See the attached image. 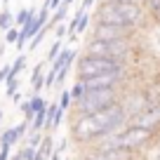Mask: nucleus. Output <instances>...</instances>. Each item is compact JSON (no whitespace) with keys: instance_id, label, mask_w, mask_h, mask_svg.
<instances>
[{"instance_id":"17","label":"nucleus","mask_w":160,"mask_h":160,"mask_svg":"<svg viewBox=\"0 0 160 160\" xmlns=\"http://www.w3.org/2000/svg\"><path fill=\"white\" fill-rule=\"evenodd\" d=\"M144 7H146L148 19H153V21H158V24H160V0H146Z\"/></svg>"},{"instance_id":"24","label":"nucleus","mask_w":160,"mask_h":160,"mask_svg":"<svg viewBox=\"0 0 160 160\" xmlns=\"http://www.w3.org/2000/svg\"><path fill=\"white\" fill-rule=\"evenodd\" d=\"M26 68V54H19L14 59V64H12V71H10V75L12 78H19V73Z\"/></svg>"},{"instance_id":"1","label":"nucleus","mask_w":160,"mask_h":160,"mask_svg":"<svg viewBox=\"0 0 160 160\" xmlns=\"http://www.w3.org/2000/svg\"><path fill=\"white\" fill-rule=\"evenodd\" d=\"M130 125L125 108L118 104L108 106V108L99 111L94 115H75L71 118V141L78 148H90V146L99 144L101 139L120 132L122 127Z\"/></svg>"},{"instance_id":"31","label":"nucleus","mask_w":160,"mask_h":160,"mask_svg":"<svg viewBox=\"0 0 160 160\" xmlns=\"http://www.w3.org/2000/svg\"><path fill=\"white\" fill-rule=\"evenodd\" d=\"M66 35H68V26H66V24H59V26L54 28V40H64Z\"/></svg>"},{"instance_id":"30","label":"nucleus","mask_w":160,"mask_h":160,"mask_svg":"<svg viewBox=\"0 0 160 160\" xmlns=\"http://www.w3.org/2000/svg\"><path fill=\"white\" fill-rule=\"evenodd\" d=\"M57 85V73L52 68H47L45 71V87H54Z\"/></svg>"},{"instance_id":"5","label":"nucleus","mask_w":160,"mask_h":160,"mask_svg":"<svg viewBox=\"0 0 160 160\" xmlns=\"http://www.w3.org/2000/svg\"><path fill=\"white\" fill-rule=\"evenodd\" d=\"M137 40H87L82 54L87 57H106V59H120L130 64L134 54Z\"/></svg>"},{"instance_id":"22","label":"nucleus","mask_w":160,"mask_h":160,"mask_svg":"<svg viewBox=\"0 0 160 160\" xmlns=\"http://www.w3.org/2000/svg\"><path fill=\"white\" fill-rule=\"evenodd\" d=\"M59 108H61V111H66V113H68V111L73 108V99H71V90H61V94H59Z\"/></svg>"},{"instance_id":"8","label":"nucleus","mask_w":160,"mask_h":160,"mask_svg":"<svg viewBox=\"0 0 160 160\" xmlns=\"http://www.w3.org/2000/svg\"><path fill=\"white\" fill-rule=\"evenodd\" d=\"M78 160H139V155L125 148H99V146H90V148H80Z\"/></svg>"},{"instance_id":"26","label":"nucleus","mask_w":160,"mask_h":160,"mask_svg":"<svg viewBox=\"0 0 160 160\" xmlns=\"http://www.w3.org/2000/svg\"><path fill=\"white\" fill-rule=\"evenodd\" d=\"M61 50H64V47H61V40H54V42H52V47H50V52H47V61L52 64V61L61 54Z\"/></svg>"},{"instance_id":"2","label":"nucleus","mask_w":160,"mask_h":160,"mask_svg":"<svg viewBox=\"0 0 160 160\" xmlns=\"http://www.w3.org/2000/svg\"><path fill=\"white\" fill-rule=\"evenodd\" d=\"M92 19L101 24H115V26H127L134 31H144L148 26V14L144 5L137 2H104L99 0L92 12Z\"/></svg>"},{"instance_id":"40","label":"nucleus","mask_w":160,"mask_h":160,"mask_svg":"<svg viewBox=\"0 0 160 160\" xmlns=\"http://www.w3.org/2000/svg\"><path fill=\"white\" fill-rule=\"evenodd\" d=\"M0 2H2V5H7V2H10V0H0Z\"/></svg>"},{"instance_id":"37","label":"nucleus","mask_w":160,"mask_h":160,"mask_svg":"<svg viewBox=\"0 0 160 160\" xmlns=\"http://www.w3.org/2000/svg\"><path fill=\"white\" fill-rule=\"evenodd\" d=\"M10 160H21V155H19V153H14V155H12Z\"/></svg>"},{"instance_id":"23","label":"nucleus","mask_w":160,"mask_h":160,"mask_svg":"<svg viewBox=\"0 0 160 160\" xmlns=\"http://www.w3.org/2000/svg\"><path fill=\"white\" fill-rule=\"evenodd\" d=\"M17 92H19V78H12V75H10V78L5 80V94H7V99H12Z\"/></svg>"},{"instance_id":"36","label":"nucleus","mask_w":160,"mask_h":160,"mask_svg":"<svg viewBox=\"0 0 160 160\" xmlns=\"http://www.w3.org/2000/svg\"><path fill=\"white\" fill-rule=\"evenodd\" d=\"M2 47H5V40H0V59H2Z\"/></svg>"},{"instance_id":"39","label":"nucleus","mask_w":160,"mask_h":160,"mask_svg":"<svg viewBox=\"0 0 160 160\" xmlns=\"http://www.w3.org/2000/svg\"><path fill=\"white\" fill-rule=\"evenodd\" d=\"M71 2H75V0H64V5H68V7H71Z\"/></svg>"},{"instance_id":"19","label":"nucleus","mask_w":160,"mask_h":160,"mask_svg":"<svg viewBox=\"0 0 160 160\" xmlns=\"http://www.w3.org/2000/svg\"><path fill=\"white\" fill-rule=\"evenodd\" d=\"M42 139H45V134H42V132H33V130H28V134H26V139H24V146L38 148V146L42 144Z\"/></svg>"},{"instance_id":"10","label":"nucleus","mask_w":160,"mask_h":160,"mask_svg":"<svg viewBox=\"0 0 160 160\" xmlns=\"http://www.w3.org/2000/svg\"><path fill=\"white\" fill-rule=\"evenodd\" d=\"M130 125L134 127H144L148 132H155L160 137V104H153V106H146L139 115L130 120Z\"/></svg>"},{"instance_id":"41","label":"nucleus","mask_w":160,"mask_h":160,"mask_svg":"<svg viewBox=\"0 0 160 160\" xmlns=\"http://www.w3.org/2000/svg\"><path fill=\"white\" fill-rule=\"evenodd\" d=\"M137 2H139V5H144V2H146V0H137Z\"/></svg>"},{"instance_id":"9","label":"nucleus","mask_w":160,"mask_h":160,"mask_svg":"<svg viewBox=\"0 0 160 160\" xmlns=\"http://www.w3.org/2000/svg\"><path fill=\"white\" fill-rule=\"evenodd\" d=\"M120 106L125 108V113H127V118H134V115H139L141 111L148 106V101H146V92H144V87H127L125 92H122V97H120Z\"/></svg>"},{"instance_id":"29","label":"nucleus","mask_w":160,"mask_h":160,"mask_svg":"<svg viewBox=\"0 0 160 160\" xmlns=\"http://www.w3.org/2000/svg\"><path fill=\"white\" fill-rule=\"evenodd\" d=\"M66 120V111H61V108H57V113H54V120H52V132L54 130H59V125Z\"/></svg>"},{"instance_id":"34","label":"nucleus","mask_w":160,"mask_h":160,"mask_svg":"<svg viewBox=\"0 0 160 160\" xmlns=\"http://www.w3.org/2000/svg\"><path fill=\"white\" fill-rule=\"evenodd\" d=\"M92 7H97V0H82V5H80V10H85V12H92Z\"/></svg>"},{"instance_id":"33","label":"nucleus","mask_w":160,"mask_h":160,"mask_svg":"<svg viewBox=\"0 0 160 160\" xmlns=\"http://www.w3.org/2000/svg\"><path fill=\"white\" fill-rule=\"evenodd\" d=\"M10 71H12V64H5V66H0V82H5V80L10 78Z\"/></svg>"},{"instance_id":"7","label":"nucleus","mask_w":160,"mask_h":160,"mask_svg":"<svg viewBox=\"0 0 160 160\" xmlns=\"http://www.w3.org/2000/svg\"><path fill=\"white\" fill-rule=\"evenodd\" d=\"M139 31L127 28V26H115V24H101L92 21L90 26V38L87 40H137Z\"/></svg>"},{"instance_id":"16","label":"nucleus","mask_w":160,"mask_h":160,"mask_svg":"<svg viewBox=\"0 0 160 160\" xmlns=\"http://www.w3.org/2000/svg\"><path fill=\"white\" fill-rule=\"evenodd\" d=\"M68 17V5H61L59 10H54V12H50V21H47V31H52V28H57L59 24H64V19Z\"/></svg>"},{"instance_id":"35","label":"nucleus","mask_w":160,"mask_h":160,"mask_svg":"<svg viewBox=\"0 0 160 160\" xmlns=\"http://www.w3.org/2000/svg\"><path fill=\"white\" fill-rule=\"evenodd\" d=\"M10 146H0V160H10L12 158V153H10Z\"/></svg>"},{"instance_id":"6","label":"nucleus","mask_w":160,"mask_h":160,"mask_svg":"<svg viewBox=\"0 0 160 160\" xmlns=\"http://www.w3.org/2000/svg\"><path fill=\"white\" fill-rule=\"evenodd\" d=\"M127 61H120V59H106V57H87V54H80L78 61H75L73 71H75V80H90L94 75L101 73H108V71H118V68H127Z\"/></svg>"},{"instance_id":"11","label":"nucleus","mask_w":160,"mask_h":160,"mask_svg":"<svg viewBox=\"0 0 160 160\" xmlns=\"http://www.w3.org/2000/svg\"><path fill=\"white\" fill-rule=\"evenodd\" d=\"M28 130H31V122H28V120H21L19 125L7 127V130L0 134V146H10V148H12V146H17L19 141L26 139Z\"/></svg>"},{"instance_id":"32","label":"nucleus","mask_w":160,"mask_h":160,"mask_svg":"<svg viewBox=\"0 0 160 160\" xmlns=\"http://www.w3.org/2000/svg\"><path fill=\"white\" fill-rule=\"evenodd\" d=\"M61 5H64V0H45V5H42V7H47L50 12H54V10H59Z\"/></svg>"},{"instance_id":"27","label":"nucleus","mask_w":160,"mask_h":160,"mask_svg":"<svg viewBox=\"0 0 160 160\" xmlns=\"http://www.w3.org/2000/svg\"><path fill=\"white\" fill-rule=\"evenodd\" d=\"M21 155V160H35V153L38 148H31V146H21V151H17Z\"/></svg>"},{"instance_id":"18","label":"nucleus","mask_w":160,"mask_h":160,"mask_svg":"<svg viewBox=\"0 0 160 160\" xmlns=\"http://www.w3.org/2000/svg\"><path fill=\"white\" fill-rule=\"evenodd\" d=\"M87 94V87H85V82L82 80H75L73 85H71V99H73V104H78L82 97Z\"/></svg>"},{"instance_id":"13","label":"nucleus","mask_w":160,"mask_h":160,"mask_svg":"<svg viewBox=\"0 0 160 160\" xmlns=\"http://www.w3.org/2000/svg\"><path fill=\"white\" fill-rule=\"evenodd\" d=\"M31 87H33V94H38V92L45 87V64H42V61L33 66V73H31Z\"/></svg>"},{"instance_id":"3","label":"nucleus","mask_w":160,"mask_h":160,"mask_svg":"<svg viewBox=\"0 0 160 160\" xmlns=\"http://www.w3.org/2000/svg\"><path fill=\"white\" fill-rule=\"evenodd\" d=\"M158 139H160V137L155 134V132H148V130H144V127L127 125V127H122L120 132H115V134L101 139L99 144H94V146H99V148H125V151H132V153L141 155L146 148H151Z\"/></svg>"},{"instance_id":"15","label":"nucleus","mask_w":160,"mask_h":160,"mask_svg":"<svg viewBox=\"0 0 160 160\" xmlns=\"http://www.w3.org/2000/svg\"><path fill=\"white\" fill-rule=\"evenodd\" d=\"M35 14H38V10H35V7H21V10L14 14V26H17V28H24V26L28 24Z\"/></svg>"},{"instance_id":"12","label":"nucleus","mask_w":160,"mask_h":160,"mask_svg":"<svg viewBox=\"0 0 160 160\" xmlns=\"http://www.w3.org/2000/svg\"><path fill=\"white\" fill-rule=\"evenodd\" d=\"M78 57H80V54H78L75 50H71V47H64V50H61V54H59V57H57V59L50 64V68L54 71V73H59L61 68H68V66L73 68L75 61H78Z\"/></svg>"},{"instance_id":"20","label":"nucleus","mask_w":160,"mask_h":160,"mask_svg":"<svg viewBox=\"0 0 160 160\" xmlns=\"http://www.w3.org/2000/svg\"><path fill=\"white\" fill-rule=\"evenodd\" d=\"M12 26H14V14H12L10 10H0V31H10Z\"/></svg>"},{"instance_id":"4","label":"nucleus","mask_w":160,"mask_h":160,"mask_svg":"<svg viewBox=\"0 0 160 160\" xmlns=\"http://www.w3.org/2000/svg\"><path fill=\"white\" fill-rule=\"evenodd\" d=\"M120 97H122V90H87V94L78 104H73L71 118H75V115H94L99 111L108 108V106L118 104Z\"/></svg>"},{"instance_id":"38","label":"nucleus","mask_w":160,"mask_h":160,"mask_svg":"<svg viewBox=\"0 0 160 160\" xmlns=\"http://www.w3.org/2000/svg\"><path fill=\"white\" fill-rule=\"evenodd\" d=\"M2 118H5V111H0V125H2Z\"/></svg>"},{"instance_id":"21","label":"nucleus","mask_w":160,"mask_h":160,"mask_svg":"<svg viewBox=\"0 0 160 160\" xmlns=\"http://www.w3.org/2000/svg\"><path fill=\"white\" fill-rule=\"evenodd\" d=\"M31 108H33V113H45L47 111V101L45 97H40V94H31Z\"/></svg>"},{"instance_id":"14","label":"nucleus","mask_w":160,"mask_h":160,"mask_svg":"<svg viewBox=\"0 0 160 160\" xmlns=\"http://www.w3.org/2000/svg\"><path fill=\"white\" fill-rule=\"evenodd\" d=\"M75 19H78V28H75V35H82V33H87L90 31V26H92V12H85V10H78L75 12Z\"/></svg>"},{"instance_id":"25","label":"nucleus","mask_w":160,"mask_h":160,"mask_svg":"<svg viewBox=\"0 0 160 160\" xmlns=\"http://www.w3.org/2000/svg\"><path fill=\"white\" fill-rule=\"evenodd\" d=\"M5 45H17V40H19V28L17 26H12L10 31H5Z\"/></svg>"},{"instance_id":"28","label":"nucleus","mask_w":160,"mask_h":160,"mask_svg":"<svg viewBox=\"0 0 160 160\" xmlns=\"http://www.w3.org/2000/svg\"><path fill=\"white\" fill-rule=\"evenodd\" d=\"M45 35H47V26H45V28H42V31H40V33H38V35H35V38L28 42V50H38V47H40V42L45 40Z\"/></svg>"}]
</instances>
